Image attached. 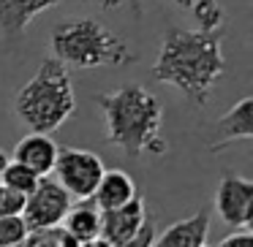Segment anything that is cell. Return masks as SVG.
Segmentation results:
<instances>
[{
    "instance_id": "1",
    "label": "cell",
    "mask_w": 253,
    "mask_h": 247,
    "mask_svg": "<svg viewBox=\"0 0 253 247\" xmlns=\"http://www.w3.org/2000/svg\"><path fill=\"white\" fill-rule=\"evenodd\" d=\"M223 73L226 60L220 52L218 30H166L158 57L153 63V76L158 82L171 84L199 106H204Z\"/></svg>"
},
{
    "instance_id": "2",
    "label": "cell",
    "mask_w": 253,
    "mask_h": 247,
    "mask_svg": "<svg viewBox=\"0 0 253 247\" xmlns=\"http://www.w3.org/2000/svg\"><path fill=\"white\" fill-rule=\"evenodd\" d=\"M106 122V141L115 144L126 158L139 160L144 152L164 155L169 144L161 136L164 109L158 98L142 84H126L112 93L93 95Z\"/></svg>"
},
{
    "instance_id": "3",
    "label": "cell",
    "mask_w": 253,
    "mask_h": 247,
    "mask_svg": "<svg viewBox=\"0 0 253 247\" xmlns=\"http://www.w3.org/2000/svg\"><path fill=\"white\" fill-rule=\"evenodd\" d=\"M17 117L30 128V133H44L66 125V120L77 111V95H74L71 73L55 57H46L36 76L25 84L14 98Z\"/></svg>"
},
{
    "instance_id": "4",
    "label": "cell",
    "mask_w": 253,
    "mask_h": 247,
    "mask_svg": "<svg viewBox=\"0 0 253 247\" xmlns=\"http://www.w3.org/2000/svg\"><path fill=\"white\" fill-rule=\"evenodd\" d=\"M52 57L74 68H101V66H131L136 60L133 49L123 35L109 30L93 17L68 19L57 25L49 35Z\"/></svg>"
},
{
    "instance_id": "5",
    "label": "cell",
    "mask_w": 253,
    "mask_h": 247,
    "mask_svg": "<svg viewBox=\"0 0 253 247\" xmlns=\"http://www.w3.org/2000/svg\"><path fill=\"white\" fill-rule=\"evenodd\" d=\"M104 160L90 149L79 147H57V160H55V182L68 193L71 198L79 201H93V193L104 176Z\"/></svg>"
},
{
    "instance_id": "6",
    "label": "cell",
    "mask_w": 253,
    "mask_h": 247,
    "mask_svg": "<svg viewBox=\"0 0 253 247\" xmlns=\"http://www.w3.org/2000/svg\"><path fill=\"white\" fill-rule=\"evenodd\" d=\"M71 207H74V198L52 176H41L36 190L30 196H25L22 220L30 231H49L66 220Z\"/></svg>"
},
{
    "instance_id": "7",
    "label": "cell",
    "mask_w": 253,
    "mask_h": 247,
    "mask_svg": "<svg viewBox=\"0 0 253 247\" xmlns=\"http://www.w3.org/2000/svg\"><path fill=\"white\" fill-rule=\"evenodd\" d=\"M215 209L220 220L237 231H251L253 223V182L240 174L220 176L218 193H215Z\"/></svg>"
},
{
    "instance_id": "8",
    "label": "cell",
    "mask_w": 253,
    "mask_h": 247,
    "mask_svg": "<svg viewBox=\"0 0 253 247\" xmlns=\"http://www.w3.org/2000/svg\"><path fill=\"white\" fill-rule=\"evenodd\" d=\"M60 3H95L104 8H120L123 0H0V35L19 38L41 11Z\"/></svg>"
},
{
    "instance_id": "9",
    "label": "cell",
    "mask_w": 253,
    "mask_h": 247,
    "mask_svg": "<svg viewBox=\"0 0 253 247\" xmlns=\"http://www.w3.org/2000/svg\"><path fill=\"white\" fill-rule=\"evenodd\" d=\"M144 220H147V209H144V201L136 196L126 207L101 212V239H106L112 247H126L142 231Z\"/></svg>"
},
{
    "instance_id": "10",
    "label": "cell",
    "mask_w": 253,
    "mask_h": 247,
    "mask_svg": "<svg viewBox=\"0 0 253 247\" xmlns=\"http://www.w3.org/2000/svg\"><path fill=\"white\" fill-rule=\"evenodd\" d=\"M207 234H210V212L202 207L196 214H188V217L171 223L166 231L155 234L153 247H204Z\"/></svg>"
},
{
    "instance_id": "11",
    "label": "cell",
    "mask_w": 253,
    "mask_h": 247,
    "mask_svg": "<svg viewBox=\"0 0 253 247\" xmlns=\"http://www.w3.org/2000/svg\"><path fill=\"white\" fill-rule=\"evenodd\" d=\"M215 133H218V139L210 144V152H220L237 139H251L253 136V98H242L229 111H223L220 120L215 122Z\"/></svg>"
},
{
    "instance_id": "12",
    "label": "cell",
    "mask_w": 253,
    "mask_h": 247,
    "mask_svg": "<svg viewBox=\"0 0 253 247\" xmlns=\"http://www.w3.org/2000/svg\"><path fill=\"white\" fill-rule=\"evenodd\" d=\"M11 160L22 163L36 176H49L57 160V144L49 136H44V133H28L25 139H19Z\"/></svg>"
},
{
    "instance_id": "13",
    "label": "cell",
    "mask_w": 253,
    "mask_h": 247,
    "mask_svg": "<svg viewBox=\"0 0 253 247\" xmlns=\"http://www.w3.org/2000/svg\"><path fill=\"white\" fill-rule=\"evenodd\" d=\"M136 196L139 193L131 176L120 169H109V171H104L98 187H95L93 204L98 207V212H112V209H120L126 204H131Z\"/></svg>"
},
{
    "instance_id": "14",
    "label": "cell",
    "mask_w": 253,
    "mask_h": 247,
    "mask_svg": "<svg viewBox=\"0 0 253 247\" xmlns=\"http://www.w3.org/2000/svg\"><path fill=\"white\" fill-rule=\"evenodd\" d=\"M63 223H66L63 231L77 245H84V242H93L101 236V212L93 201H79L77 207H71Z\"/></svg>"
},
{
    "instance_id": "15",
    "label": "cell",
    "mask_w": 253,
    "mask_h": 247,
    "mask_svg": "<svg viewBox=\"0 0 253 247\" xmlns=\"http://www.w3.org/2000/svg\"><path fill=\"white\" fill-rule=\"evenodd\" d=\"M41 176H36L30 169H25L22 163H17V160H8V166L3 169V174H0V185L8 187L11 193H19V196H30V193L36 190V185H39Z\"/></svg>"
},
{
    "instance_id": "16",
    "label": "cell",
    "mask_w": 253,
    "mask_h": 247,
    "mask_svg": "<svg viewBox=\"0 0 253 247\" xmlns=\"http://www.w3.org/2000/svg\"><path fill=\"white\" fill-rule=\"evenodd\" d=\"M30 236V228L25 225L22 214L0 217V247H19Z\"/></svg>"
},
{
    "instance_id": "17",
    "label": "cell",
    "mask_w": 253,
    "mask_h": 247,
    "mask_svg": "<svg viewBox=\"0 0 253 247\" xmlns=\"http://www.w3.org/2000/svg\"><path fill=\"white\" fill-rule=\"evenodd\" d=\"M193 17L199 19V25L202 28L199 30H207V33H212V30L220 28V22H223V11H220V0H193Z\"/></svg>"
},
{
    "instance_id": "18",
    "label": "cell",
    "mask_w": 253,
    "mask_h": 247,
    "mask_svg": "<svg viewBox=\"0 0 253 247\" xmlns=\"http://www.w3.org/2000/svg\"><path fill=\"white\" fill-rule=\"evenodd\" d=\"M25 209V196L11 193L8 187L0 185V217H14V214H22Z\"/></svg>"
},
{
    "instance_id": "19",
    "label": "cell",
    "mask_w": 253,
    "mask_h": 247,
    "mask_svg": "<svg viewBox=\"0 0 253 247\" xmlns=\"http://www.w3.org/2000/svg\"><path fill=\"white\" fill-rule=\"evenodd\" d=\"M215 247H253V234L251 231H234V234L223 236Z\"/></svg>"
},
{
    "instance_id": "20",
    "label": "cell",
    "mask_w": 253,
    "mask_h": 247,
    "mask_svg": "<svg viewBox=\"0 0 253 247\" xmlns=\"http://www.w3.org/2000/svg\"><path fill=\"white\" fill-rule=\"evenodd\" d=\"M123 3H128V8L133 11V17H136V19H142V14H144V8H142V0H123Z\"/></svg>"
},
{
    "instance_id": "21",
    "label": "cell",
    "mask_w": 253,
    "mask_h": 247,
    "mask_svg": "<svg viewBox=\"0 0 253 247\" xmlns=\"http://www.w3.org/2000/svg\"><path fill=\"white\" fill-rule=\"evenodd\" d=\"M79 247H112V245H109L106 239H101V236H98V239H93V242H84V245H79Z\"/></svg>"
},
{
    "instance_id": "22",
    "label": "cell",
    "mask_w": 253,
    "mask_h": 247,
    "mask_svg": "<svg viewBox=\"0 0 253 247\" xmlns=\"http://www.w3.org/2000/svg\"><path fill=\"white\" fill-rule=\"evenodd\" d=\"M8 160H11V158H8V155L3 152V149H0V174H3V169L8 166Z\"/></svg>"
},
{
    "instance_id": "23",
    "label": "cell",
    "mask_w": 253,
    "mask_h": 247,
    "mask_svg": "<svg viewBox=\"0 0 253 247\" xmlns=\"http://www.w3.org/2000/svg\"><path fill=\"white\" fill-rule=\"evenodd\" d=\"M171 3H177L180 8H188V11L193 8V0H171Z\"/></svg>"
},
{
    "instance_id": "24",
    "label": "cell",
    "mask_w": 253,
    "mask_h": 247,
    "mask_svg": "<svg viewBox=\"0 0 253 247\" xmlns=\"http://www.w3.org/2000/svg\"><path fill=\"white\" fill-rule=\"evenodd\" d=\"M204 247H207V245H204Z\"/></svg>"
},
{
    "instance_id": "25",
    "label": "cell",
    "mask_w": 253,
    "mask_h": 247,
    "mask_svg": "<svg viewBox=\"0 0 253 247\" xmlns=\"http://www.w3.org/2000/svg\"><path fill=\"white\" fill-rule=\"evenodd\" d=\"M19 247H22V245H19Z\"/></svg>"
}]
</instances>
